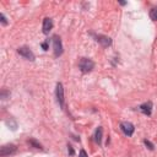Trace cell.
Here are the masks:
<instances>
[{
  "instance_id": "cell-1",
  "label": "cell",
  "mask_w": 157,
  "mask_h": 157,
  "mask_svg": "<svg viewBox=\"0 0 157 157\" xmlns=\"http://www.w3.org/2000/svg\"><path fill=\"white\" fill-rule=\"evenodd\" d=\"M78 67H80L81 72L87 74V72H90V71L93 70L94 63L91 59H88V58H81L80 61H78Z\"/></svg>"
},
{
  "instance_id": "cell-2",
  "label": "cell",
  "mask_w": 157,
  "mask_h": 157,
  "mask_svg": "<svg viewBox=\"0 0 157 157\" xmlns=\"http://www.w3.org/2000/svg\"><path fill=\"white\" fill-rule=\"evenodd\" d=\"M52 42H53V50H54V55L58 58L63 54V43H61V39L59 36H53L52 38Z\"/></svg>"
},
{
  "instance_id": "cell-3",
  "label": "cell",
  "mask_w": 157,
  "mask_h": 157,
  "mask_svg": "<svg viewBox=\"0 0 157 157\" xmlns=\"http://www.w3.org/2000/svg\"><path fill=\"white\" fill-rule=\"evenodd\" d=\"M55 97H56V101H58L60 108H64V87H63V83L61 82H58L56 83Z\"/></svg>"
},
{
  "instance_id": "cell-4",
  "label": "cell",
  "mask_w": 157,
  "mask_h": 157,
  "mask_svg": "<svg viewBox=\"0 0 157 157\" xmlns=\"http://www.w3.org/2000/svg\"><path fill=\"white\" fill-rule=\"evenodd\" d=\"M119 126H120V130L123 131V134L125 136H131L135 131V126L130 121H121Z\"/></svg>"
},
{
  "instance_id": "cell-5",
  "label": "cell",
  "mask_w": 157,
  "mask_h": 157,
  "mask_svg": "<svg viewBox=\"0 0 157 157\" xmlns=\"http://www.w3.org/2000/svg\"><path fill=\"white\" fill-rule=\"evenodd\" d=\"M17 53L21 55V56H23L25 59H27V60H31V61H33L34 60V54H33V52L28 48V47H20L18 49H17Z\"/></svg>"
},
{
  "instance_id": "cell-6",
  "label": "cell",
  "mask_w": 157,
  "mask_h": 157,
  "mask_svg": "<svg viewBox=\"0 0 157 157\" xmlns=\"http://www.w3.org/2000/svg\"><path fill=\"white\" fill-rule=\"evenodd\" d=\"M16 145H13V144H7V145H4V146H1L0 147V156H2V157H5V156H7V155H12L13 152H16Z\"/></svg>"
},
{
  "instance_id": "cell-7",
  "label": "cell",
  "mask_w": 157,
  "mask_h": 157,
  "mask_svg": "<svg viewBox=\"0 0 157 157\" xmlns=\"http://www.w3.org/2000/svg\"><path fill=\"white\" fill-rule=\"evenodd\" d=\"M94 38L98 43L102 44V47H108L112 44V39L107 36H103V34H94Z\"/></svg>"
},
{
  "instance_id": "cell-8",
  "label": "cell",
  "mask_w": 157,
  "mask_h": 157,
  "mask_svg": "<svg viewBox=\"0 0 157 157\" xmlns=\"http://www.w3.org/2000/svg\"><path fill=\"white\" fill-rule=\"evenodd\" d=\"M42 28H43V33H44V34H48L49 31L53 28V20L49 18V17H45V18L43 20V26H42Z\"/></svg>"
},
{
  "instance_id": "cell-9",
  "label": "cell",
  "mask_w": 157,
  "mask_h": 157,
  "mask_svg": "<svg viewBox=\"0 0 157 157\" xmlns=\"http://www.w3.org/2000/svg\"><path fill=\"white\" fill-rule=\"evenodd\" d=\"M139 109H140L141 113H144L145 115H151V113H152V103H151V102H145V103H142V104L139 107Z\"/></svg>"
},
{
  "instance_id": "cell-10",
  "label": "cell",
  "mask_w": 157,
  "mask_h": 157,
  "mask_svg": "<svg viewBox=\"0 0 157 157\" xmlns=\"http://www.w3.org/2000/svg\"><path fill=\"white\" fill-rule=\"evenodd\" d=\"M102 136H103V129H102V126H98L94 131V135H93L96 144H98V145L102 144Z\"/></svg>"
},
{
  "instance_id": "cell-11",
  "label": "cell",
  "mask_w": 157,
  "mask_h": 157,
  "mask_svg": "<svg viewBox=\"0 0 157 157\" xmlns=\"http://www.w3.org/2000/svg\"><path fill=\"white\" fill-rule=\"evenodd\" d=\"M150 17L152 21H157V7H152L150 10Z\"/></svg>"
},
{
  "instance_id": "cell-12",
  "label": "cell",
  "mask_w": 157,
  "mask_h": 157,
  "mask_svg": "<svg viewBox=\"0 0 157 157\" xmlns=\"http://www.w3.org/2000/svg\"><path fill=\"white\" fill-rule=\"evenodd\" d=\"M28 144H29L31 146H33V147H36V148H40V150L43 148V147H42V145H40L39 142H37V141H36L34 139H29V140H28Z\"/></svg>"
},
{
  "instance_id": "cell-13",
  "label": "cell",
  "mask_w": 157,
  "mask_h": 157,
  "mask_svg": "<svg viewBox=\"0 0 157 157\" xmlns=\"http://www.w3.org/2000/svg\"><path fill=\"white\" fill-rule=\"evenodd\" d=\"M144 144H145V145H146V146H147L150 150H153V148H155L153 144H152V142H150V141H148V140H146V139L144 140Z\"/></svg>"
},
{
  "instance_id": "cell-14",
  "label": "cell",
  "mask_w": 157,
  "mask_h": 157,
  "mask_svg": "<svg viewBox=\"0 0 157 157\" xmlns=\"http://www.w3.org/2000/svg\"><path fill=\"white\" fill-rule=\"evenodd\" d=\"M67 152H69V155H70V156H74V155H75L74 147H72L71 145H67Z\"/></svg>"
},
{
  "instance_id": "cell-15",
  "label": "cell",
  "mask_w": 157,
  "mask_h": 157,
  "mask_svg": "<svg viewBox=\"0 0 157 157\" xmlns=\"http://www.w3.org/2000/svg\"><path fill=\"white\" fill-rule=\"evenodd\" d=\"M0 18H1L2 25H7V21H6V17H5V15H4V13H0Z\"/></svg>"
},
{
  "instance_id": "cell-16",
  "label": "cell",
  "mask_w": 157,
  "mask_h": 157,
  "mask_svg": "<svg viewBox=\"0 0 157 157\" xmlns=\"http://www.w3.org/2000/svg\"><path fill=\"white\" fill-rule=\"evenodd\" d=\"M78 157H88V156H87V153H86L85 150H81L80 153H78Z\"/></svg>"
},
{
  "instance_id": "cell-17",
  "label": "cell",
  "mask_w": 157,
  "mask_h": 157,
  "mask_svg": "<svg viewBox=\"0 0 157 157\" xmlns=\"http://www.w3.org/2000/svg\"><path fill=\"white\" fill-rule=\"evenodd\" d=\"M7 94H10V93H9V92H6L5 90H2V91H1V98H2V99H5Z\"/></svg>"
},
{
  "instance_id": "cell-18",
  "label": "cell",
  "mask_w": 157,
  "mask_h": 157,
  "mask_svg": "<svg viewBox=\"0 0 157 157\" xmlns=\"http://www.w3.org/2000/svg\"><path fill=\"white\" fill-rule=\"evenodd\" d=\"M48 42H49V39H48V40H45L44 43H42V47H43V49H44V50H47V49H48Z\"/></svg>"
}]
</instances>
